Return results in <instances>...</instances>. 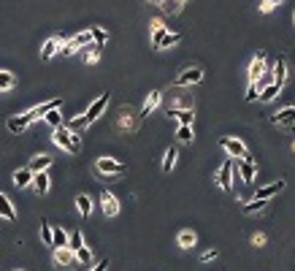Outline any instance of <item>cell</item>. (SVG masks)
Returning a JSON list of instances; mask_svg holds the SVG:
<instances>
[{"instance_id": "cell-3", "label": "cell", "mask_w": 295, "mask_h": 271, "mask_svg": "<svg viewBox=\"0 0 295 271\" xmlns=\"http://www.w3.org/2000/svg\"><path fill=\"white\" fill-rule=\"evenodd\" d=\"M90 41H92V33L90 30H84V33H76L73 38H68L65 41V46H62V57H71V54H76L79 49H84V46H90Z\"/></svg>"}, {"instance_id": "cell-40", "label": "cell", "mask_w": 295, "mask_h": 271, "mask_svg": "<svg viewBox=\"0 0 295 271\" xmlns=\"http://www.w3.org/2000/svg\"><path fill=\"white\" fill-rule=\"evenodd\" d=\"M279 3H282V0H260V11L268 14V11H273V8H277Z\"/></svg>"}, {"instance_id": "cell-36", "label": "cell", "mask_w": 295, "mask_h": 271, "mask_svg": "<svg viewBox=\"0 0 295 271\" xmlns=\"http://www.w3.org/2000/svg\"><path fill=\"white\" fill-rule=\"evenodd\" d=\"M84 60H87L90 65L98 63V60H100V44H90V46H87V57H84Z\"/></svg>"}, {"instance_id": "cell-11", "label": "cell", "mask_w": 295, "mask_h": 271, "mask_svg": "<svg viewBox=\"0 0 295 271\" xmlns=\"http://www.w3.org/2000/svg\"><path fill=\"white\" fill-rule=\"evenodd\" d=\"M60 106H62V98H52V101H46V103H41V106H33V109H30V111H25V114H27V117H30L33 122H35L38 117L44 120V114H46V111L60 109Z\"/></svg>"}, {"instance_id": "cell-21", "label": "cell", "mask_w": 295, "mask_h": 271, "mask_svg": "<svg viewBox=\"0 0 295 271\" xmlns=\"http://www.w3.org/2000/svg\"><path fill=\"white\" fill-rule=\"evenodd\" d=\"M49 166H52V158H49V154H35V158L30 160V171H33V173L49 171Z\"/></svg>"}, {"instance_id": "cell-7", "label": "cell", "mask_w": 295, "mask_h": 271, "mask_svg": "<svg viewBox=\"0 0 295 271\" xmlns=\"http://www.w3.org/2000/svg\"><path fill=\"white\" fill-rule=\"evenodd\" d=\"M217 185L225 192H233V160H225L222 168L217 171Z\"/></svg>"}, {"instance_id": "cell-12", "label": "cell", "mask_w": 295, "mask_h": 271, "mask_svg": "<svg viewBox=\"0 0 295 271\" xmlns=\"http://www.w3.org/2000/svg\"><path fill=\"white\" fill-rule=\"evenodd\" d=\"M273 125H282V128H292L295 125V106H284L273 114Z\"/></svg>"}, {"instance_id": "cell-47", "label": "cell", "mask_w": 295, "mask_h": 271, "mask_svg": "<svg viewBox=\"0 0 295 271\" xmlns=\"http://www.w3.org/2000/svg\"><path fill=\"white\" fill-rule=\"evenodd\" d=\"M16 271H25V268H16Z\"/></svg>"}, {"instance_id": "cell-49", "label": "cell", "mask_w": 295, "mask_h": 271, "mask_svg": "<svg viewBox=\"0 0 295 271\" xmlns=\"http://www.w3.org/2000/svg\"><path fill=\"white\" fill-rule=\"evenodd\" d=\"M292 149H295V144H292Z\"/></svg>"}, {"instance_id": "cell-28", "label": "cell", "mask_w": 295, "mask_h": 271, "mask_svg": "<svg viewBox=\"0 0 295 271\" xmlns=\"http://www.w3.org/2000/svg\"><path fill=\"white\" fill-rule=\"evenodd\" d=\"M176 158H179V152H176L174 147H171V149H165V154H163V171H165V173L176 166Z\"/></svg>"}, {"instance_id": "cell-9", "label": "cell", "mask_w": 295, "mask_h": 271, "mask_svg": "<svg viewBox=\"0 0 295 271\" xmlns=\"http://www.w3.org/2000/svg\"><path fill=\"white\" fill-rule=\"evenodd\" d=\"M54 263L60 268H73L79 260H76V253L71 247H54Z\"/></svg>"}, {"instance_id": "cell-16", "label": "cell", "mask_w": 295, "mask_h": 271, "mask_svg": "<svg viewBox=\"0 0 295 271\" xmlns=\"http://www.w3.org/2000/svg\"><path fill=\"white\" fill-rule=\"evenodd\" d=\"M33 190L38 192V196L49 192V173H46V171H38V173H33Z\"/></svg>"}, {"instance_id": "cell-46", "label": "cell", "mask_w": 295, "mask_h": 271, "mask_svg": "<svg viewBox=\"0 0 295 271\" xmlns=\"http://www.w3.org/2000/svg\"><path fill=\"white\" fill-rule=\"evenodd\" d=\"M152 3H157V6H160V3H163V0H152Z\"/></svg>"}, {"instance_id": "cell-1", "label": "cell", "mask_w": 295, "mask_h": 271, "mask_svg": "<svg viewBox=\"0 0 295 271\" xmlns=\"http://www.w3.org/2000/svg\"><path fill=\"white\" fill-rule=\"evenodd\" d=\"M265 71H268V60H265V54H258L255 60L249 63V87H246V101H255L258 98V84L260 79L265 76Z\"/></svg>"}, {"instance_id": "cell-13", "label": "cell", "mask_w": 295, "mask_h": 271, "mask_svg": "<svg viewBox=\"0 0 295 271\" xmlns=\"http://www.w3.org/2000/svg\"><path fill=\"white\" fill-rule=\"evenodd\" d=\"M60 46H65V41H62L60 35H52L49 41L44 44V49H41V60H52V57L60 52Z\"/></svg>"}, {"instance_id": "cell-14", "label": "cell", "mask_w": 295, "mask_h": 271, "mask_svg": "<svg viewBox=\"0 0 295 271\" xmlns=\"http://www.w3.org/2000/svg\"><path fill=\"white\" fill-rule=\"evenodd\" d=\"M282 190H284V179H279V182H271V185L260 187L258 192H255V198H260V201H268V198H273V196H279Z\"/></svg>"}, {"instance_id": "cell-15", "label": "cell", "mask_w": 295, "mask_h": 271, "mask_svg": "<svg viewBox=\"0 0 295 271\" xmlns=\"http://www.w3.org/2000/svg\"><path fill=\"white\" fill-rule=\"evenodd\" d=\"M11 182L22 190V187H30L33 185V171H30V166H25V168H16L14 171V177H11Z\"/></svg>"}, {"instance_id": "cell-23", "label": "cell", "mask_w": 295, "mask_h": 271, "mask_svg": "<svg viewBox=\"0 0 295 271\" xmlns=\"http://www.w3.org/2000/svg\"><path fill=\"white\" fill-rule=\"evenodd\" d=\"M176 241H179V247H182V249H193V247L198 244V236L193 234V230H182Z\"/></svg>"}, {"instance_id": "cell-22", "label": "cell", "mask_w": 295, "mask_h": 271, "mask_svg": "<svg viewBox=\"0 0 295 271\" xmlns=\"http://www.w3.org/2000/svg\"><path fill=\"white\" fill-rule=\"evenodd\" d=\"M0 217H6V220H16V211L11 206V201L6 198V192L0 190Z\"/></svg>"}, {"instance_id": "cell-41", "label": "cell", "mask_w": 295, "mask_h": 271, "mask_svg": "<svg viewBox=\"0 0 295 271\" xmlns=\"http://www.w3.org/2000/svg\"><path fill=\"white\" fill-rule=\"evenodd\" d=\"M244 209L249 211V215H252V211H260V209H265V201H260V198H255V201H249V203H246Z\"/></svg>"}, {"instance_id": "cell-44", "label": "cell", "mask_w": 295, "mask_h": 271, "mask_svg": "<svg viewBox=\"0 0 295 271\" xmlns=\"http://www.w3.org/2000/svg\"><path fill=\"white\" fill-rule=\"evenodd\" d=\"M217 258V249H206V253L201 255V260H203V263H208V260H214Z\"/></svg>"}, {"instance_id": "cell-50", "label": "cell", "mask_w": 295, "mask_h": 271, "mask_svg": "<svg viewBox=\"0 0 295 271\" xmlns=\"http://www.w3.org/2000/svg\"><path fill=\"white\" fill-rule=\"evenodd\" d=\"M292 16H295V14H292Z\"/></svg>"}, {"instance_id": "cell-43", "label": "cell", "mask_w": 295, "mask_h": 271, "mask_svg": "<svg viewBox=\"0 0 295 271\" xmlns=\"http://www.w3.org/2000/svg\"><path fill=\"white\" fill-rule=\"evenodd\" d=\"M106 268H109V260L103 258V260H98V263H95V266H92L90 271H106Z\"/></svg>"}, {"instance_id": "cell-25", "label": "cell", "mask_w": 295, "mask_h": 271, "mask_svg": "<svg viewBox=\"0 0 295 271\" xmlns=\"http://www.w3.org/2000/svg\"><path fill=\"white\" fill-rule=\"evenodd\" d=\"M168 30H165V25L160 22V19H155V22H152V46H155L157 49V44H160V38H163Z\"/></svg>"}, {"instance_id": "cell-32", "label": "cell", "mask_w": 295, "mask_h": 271, "mask_svg": "<svg viewBox=\"0 0 295 271\" xmlns=\"http://www.w3.org/2000/svg\"><path fill=\"white\" fill-rule=\"evenodd\" d=\"M176 139L182 141V144H189V141H193V125H179Z\"/></svg>"}, {"instance_id": "cell-29", "label": "cell", "mask_w": 295, "mask_h": 271, "mask_svg": "<svg viewBox=\"0 0 295 271\" xmlns=\"http://www.w3.org/2000/svg\"><path fill=\"white\" fill-rule=\"evenodd\" d=\"M76 209H79L81 215L87 217L90 211H92V201H90V196H84V192H81V196H76Z\"/></svg>"}, {"instance_id": "cell-20", "label": "cell", "mask_w": 295, "mask_h": 271, "mask_svg": "<svg viewBox=\"0 0 295 271\" xmlns=\"http://www.w3.org/2000/svg\"><path fill=\"white\" fill-rule=\"evenodd\" d=\"M160 101H163V95H160V92H149V98L144 101V109H141V117H149V114L160 106Z\"/></svg>"}, {"instance_id": "cell-5", "label": "cell", "mask_w": 295, "mask_h": 271, "mask_svg": "<svg viewBox=\"0 0 295 271\" xmlns=\"http://www.w3.org/2000/svg\"><path fill=\"white\" fill-rule=\"evenodd\" d=\"M220 147L230 154V158H249V149L246 144L239 141V139H220Z\"/></svg>"}, {"instance_id": "cell-10", "label": "cell", "mask_w": 295, "mask_h": 271, "mask_svg": "<svg viewBox=\"0 0 295 271\" xmlns=\"http://www.w3.org/2000/svg\"><path fill=\"white\" fill-rule=\"evenodd\" d=\"M100 206H103V215L106 217H117L119 215V198L114 196V192H109V190L100 192Z\"/></svg>"}, {"instance_id": "cell-24", "label": "cell", "mask_w": 295, "mask_h": 271, "mask_svg": "<svg viewBox=\"0 0 295 271\" xmlns=\"http://www.w3.org/2000/svg\"><path fill=\"white\" fill-rule=\"evenodd\" d=\"M284 79H287V65H284V60L279 57L277 65H273V82H277L279 87H284Z\"/></svg>"}, {"instance_id": "cell-8", "label": "cell", "mask_w": 295, "mask_h": 271, "mask_svg": "<svg viewBox=\"0 0 295 271\" xmlns=\"http://www.w3.org/2000/svg\"><path fill=\"white\" fill-rule=\"evenodd\" d=\"M109 101H111V98H109V92H103L100 98H95V101L90 103V109H87V114H84V117L90 120V125H92L95 120H100V117H103V111H106V106H109Z\"/></svg>"}, {"instance_id": "cell-38", "label": "cell", "mask_w": 295, "mask_h": 271, "mask_svg": "<svg viewBox=\"0 0 295 271\" xmlns=\"http://www.w3.org/2000/svg\"><path fill=\"white\" fill-rule=\"evenodd\" d=\"M68 247L73 249V253H76V249H81V247H84V236H81V230H73V234H71V239H68Z\"/></svg>"}, {"instance_id": "cell-35", "label": "cell", "mask_w": 295, "mask_h": 271, "mask_svg": "<svg viewBox=\"0 0 295 271\" xmlns=\"http://www.w3.org/2000/svg\"><path fill=\"white\" fill-rule=\"evenodd\" d=\"M90 33H92V44H106L109 41V33L103 30V27H90Z\"/></svg>"}, {"instance_id": "cell-30", "label": "cell", "mask_w": 295, "mask_h": 271, "mask_svg": "<svg viewBox=\"0 0 295 271\" xmlns=\"http://www.w3.org/2000/svg\"><path fill=\"white\" fill-rule=\"evenodd\" d=\"M68 234L62 228H54V236H52V247H68Z\"/></svg>"}, {"instance_id": "cell-26", "label": "cell", "mask_w": 295, "mask_h": 271, "mask_svg": "<svg viewBox=\"0 0 295 271\" xmlns=\"http://www.w3.org/2000/svg\"><path fill=\"white\" fill-rule=\"evenodd\" d=\"M182 41V33H165L163 38H160V44H157V49H171L174 44Z\"/></svg>"}, {"instance_id": "cell-17", "label": "cell", "mask_w": 295, "mask_h": 271, "mask_svg": "<svg viewBox=\"0 0 295 271\" xmlns=\"http://www.w3.org/2000/svg\"><path fill=\"white\" fill-rule=\"evenodd\" d=\"M6 125H8V130H11V133H22V130H27L33 125V120L27 117V114H22V117H11Z\"/></svg>"}, {"instance_id": "cell-48", "label": "cell", "mask_w": 295, "mask_h": 271, "mask_svg": "<svg viewBox=\"0 0 295 271\" xmlns=\"http://www.w3.org/2000/svg\"><path fill=\"white\" fill-rule=\"evenodd\" d=\"M182 3H187V0H182Z\"/></svg>"}, {"instance_id": "cell-31", "label": "cell", "mask_w": 295, "mask_h": 271, "mask_svg": "<svg viewBox=\"0 0 295 271\" xmlns=\"http://www.w3.org/2000/svg\"><path fill=\"white\" fill-rule=\"evenodd\" d=\"M87 125H90V120L81 114V117H73L68 125H65V128H68V130H73V133H79V130H84V128H87Z\"/></svg>"}, {"instance_id": "cell-37", "label": "cell", "mask_w": 295, "mask_h": 271, "mask_svg": "<svg viewBox=\"0 0 295 271\" xmlns=\"http://www.w3.org/2000/svg\"><path fill=\"white\" fill-rule=\"evenodd\" d=\"M52 236H54V228H52L46 220H41V239H44V244L52 247Z\"/></svg>"}, {"instance_id": "cell-42", "label": "cell", "mask_w": 295, "mask_h": 271, "mask_svg": "<svg viewBox=\"0 0 295 271\" xmlns=\"http://www.w3.org/2000/svg\"><path fill=\"white\" fill-rule=\"evenodd\" d=\"M119 128H133V117H130V111H125L119 117Z\"/></svg>"}, {"instance_id": "cell-18", "label": "cell", "mask_w": 295, "mask_h": 271, "mask_svg": "<svg viewBox=\"0 0 295 271\" xmlns=\"http://www.w3.org/2000/svg\"><path fill=\"white\" fill-rule=\"evenodd\" d=\"M168 114H171V117H176L179 125H193V120H195L193 106H189V109H168Z\"/></svg>"}, {"instance_id": "cell-19", "label": "cell", "mask_w": 295, "mask_h": 271, "mask_svg": "<svg viewBox=\"0 0 295 271\" xmlns=\"http://www.w3.org/2000/svg\"><path fill=\"white\" fill-rule=\"evenodd\" d=\"M279 92H282V87H279L277 82H268V84H265V87H263V92L258 95V98H260L263 103H271V101H273V98H277V95H279Z\"/></svg>"}, {"instance_id": "cell-4", "label": "cell", "mask_w": 295, "mask_h": 271, "mask_svg": "<svg viewBox=\"0 0 295 271\" xmlns=\"http://www.w3.org/2000/svg\"><path fill=\"white\" fill-rule=\"evenodd\" d=\"M198 82H203V71H201V68H184V71L174 79L176 87H193Z\"/></svg>"}, {"instance_id": "cell-27", "label": "cell", "mask_w": 295, "mask_h": 271, "mask_svg": "<svg viewBox=\"0 0 295 271\" xmlns=\"http://www.w3.org/2000/svg\"><path fill=\"white\" fill-rule=\"evenodd\" d=\"M14 84H16V76H14L11 71H0V92L11 90Z\"/></svg>"}, {"instance_id": "cell-2", "label": "cell", "mask_w": 295, "mask_h": 271, "mask_svg": "<svg viewBox=\"0 0 295 271\" xmlns=\"http://www.w3.org/2000/svg\"><path fill=\"white\" fill-rule=\"evenodd\" d=\"M79 139H81V136L73 133V130H68L65 125L54 128V133H52V141H54L62 152H68V154H76V152H79Z\"/></svg>"}, {"instance_id": "cell-34", "label": "cell", "mask_w": 295, "mask_h": 271, "mask_svg": "<svg viewBox=\"0 0 295 271\" xmlns=\"http://www.w3.org/2000/svg\"><path fill=\"white\" fill-rule=\"evenodd\" d=\"M160 8H163L165 14H179V11H182V0H163Z\"/></svg>"}, {"instance_id": "cell-6", "label": "cell", "mask_w": 295, "mask_h": 271, "mask_svg": "<svg viewBox=\"0 0 295 271\" xmlns=\"http://www.w3.org/2000/svg\"><path fill=\"white\" fill-rule=\"evenodd\" d=\"M95 168H98L100 173H106V177H119V173H125V166H122L119 160H114V158H98Z\"/></svg>"}, {"instance_id": "cell-33", "label": "cell", "mask_w": 295, "mask_h": 271, "mask_svg": "<svg viewBox=\"0 0 295 271\" xmlns=\"http://www.w3.org/2000/svg\"><path fill=\"white\" fill-rule=\"evenodd\" d=\"M44 120L49 122L52 128H60V125H62V114H60V109H52V111L44 114Z\"/></svg>"}, {"instance_id": "cell-45", "label": "cell", "mask_w": 295, "mask_h": 271, "mask_svg": "<svg viewBox=\"0 0 295 271\" xmlns=\"http://www.w3.org/2000/svg\"><path fill=\"white\" fill-rule=\"evenodd\" d=\"M252 244H255V247H263V244H265V236H263V234H255V236H252Z\"/></svg>"}, {"instance_id": "cell-39", "label": "cell", "mask_w": 295, "mask_h": 271, "mask_svg": "<svg viewBox=\"0 0 295 271\" xmlns=\"http://www.w3.org/2000/svg\"><path fill=\"white\" fill-rule=\"evenodd\" d=\"M76 260L87 266L90 260H92V249H90V247H81V249H76Z\"/></svg>"}]
</instances>
